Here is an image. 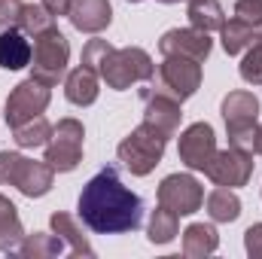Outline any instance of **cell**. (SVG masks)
<instances>
[{
    "instance_id": "obj_12",
    "label": "cell",
    "mask_w": 262,
    "mask_h": 259,
    "mask_svg": "<svg viewBox=\"0 0 262 259\" xmlns=\"http://www.w3.org/2000/svg\"><path fill=\"white\" fill-rule=\"evenodd\" d=\"M177 156L180 162L189 168V171H207V165L213 162L216 156V134L210 122H192L189 128L180 134V143H177Z\"/></svg>"
},
{
    "instance_id": "obj_28",
    "label": "cell",
    "mask_w": 262,
    "mask_h": 259,
    "mask_svg": "<svg viewBox=\"0 0 262 259\" xmlns=\"http://www.w3.org/2000/svg\"><path fill=\"white\" fill-rule=\"evenodd\" d=\"M247 55H244V61H241V79L244 82H250V85H262V28L259 34H256V40L244 49Z\"/></svg>"
},
{
    "instance_id": "obj_7",
    "label": "cell",
    "mask_w": 262,
    "mask_h": 259,
    "mask_svg": "<svg viewBox=\"0 0 262 259\" xmlns=\"http://www.w3.org/2000/svg\"><path fill=\"white\" fill-rule=\"evenodd\" d=\"M82 140H85V128L73 116L61 119L58 125H52V134L46 140V162H49V168L58 171V174L76 171V165L82 162Z\"/></svg>"
},
{
    "instance_id": "obj_3",
    "label": "cell",
    "mask_w": 262,
    "mask_h": 259,
    "mask_svg": "<svg viewBox=\"0 0 262 259\" xmlns=\"http://www.w3.org/2000/svg\"><path fill=\"white\" fill-rule=\"evenodd\" d=\"M223 119H226V134L229 146L256 153V119H259V98L253 92H229L223 98Z\"/></svg>"
},
{
    "instance_id": "obj_31",
    "label": "cell",
    "mask_w": 262,
    "mask_h": 259,
    "mask_svg": "<svg viewBox=\"0 0 262 259\" xmlns=\"http://www.w3.org/2000/svg\"><path fill=\"white\" fill-rule=\"evenodd\" d=\"M244 250H247V256L262 259V223H253L244 232Z\"/></svg>"
},
{
    "instance_id": "obj_2",
    "label": "cell",
    "mask_w": 262,
    "mask_h": 259,
    "mask_svg": "<svg viewBox=\"0 0 262 259\" xmlns=\"http://www.w3.org/2000/svg\"><path fill=\"white\" fill-rule=\"evenodd\" d=\"M95 70L113 92H125L134 82H149L156 76V64H152L149 52L140 46H125V49L110 46Z\"/></svg>"
},
{
    "instance_id": "obj_19",
    "label": "cell",
    "mask_w": 262,
    "mask_h": 259,
    "mask_svg": "<svg viewBox=\"0 0 262 259\" xmlns=\"http://www.w3.org/2000/svg\"><path fill=\"white\" fill-rule=\"evenodd\" d=\"M216 247H220V235H216V229L210 223L186 226V232H183V256L201 259V256H210Z\"/></svg>"
},
{
    "instance_id": "obj_18",
    "label": "cell",
    "mask_w": 262,
    "mask_h": 259,
    "mask_svg": "<svg viewBox=\"0 0 262 259\" xmlns=\"http://www.w3.org/2000/svg\"><path fill=\"white\" fill-rule=\"evenodd\" d=\"M49 226H52V232H55L67 247H70V253H73V256H95V247L89 244V238L82 235L79 223H76L70 213L55 210V213L49 217Z\"/></svg>"
},
{
    "instance_id": "obj_11",
    "label": "cell",
    "mask_w": 262,
    "mask_h": 259,
    "mask_svg": "<svg viewBox=\"0 0 262 259\" xmlns=\"http://www.w3.org/2000/svg\"><path fill=\"white\" fill-rule=\"evenodd\" d=\"M159 204L174 210L177 217H189L204 204V186L192 174H168L159 183Z\"/></svg>"
},
{
    "instance_id": "obj_27",
    "label": "cell",
    "mask_w": 262,
    "mask_h": 259,
    "mask_svg": "<svg viewBox=\"0 0 262 259\" xmlns=\"http://www.w3.org/2000/svg\"><path fill=\"white\" fill-rule=\"evenodd\" d=\"M18 28H21L28 37H37V34L55 28V15H52L43 3H25L21 18H18Z\"/></svg>"
},
{
    "instance_id": "obj_8",
    "label": "cell",
    "mask_w": 262,
    "mask_h": 259,
    "mask_svg": "<svg viewBox=\"0 0 262 259\" xmlns=\"http://www.w3.org/2000/svg\"><path fill=\"white\" fill-rule=\"evenodd\" d=\"M152 89L183 104L201 89V64L192 58H183V55H165V61L156 67Z\"/></svg>"
},
{
    "instance_id": "obj_24",
    "label": "cell",
    "mask_w": 262,
    "mask_h": 259,
    "mask_svg": "<svg viewBox=\"0 0 262 259\" xmlns=\"http://www.w3.org/2000/svg\"><path fill=\"white\" fill-rule=\"evenodd\" d=\"M15 253L25 259H49V256H58V253H64V241L52 232V235H46V232H34V235H25L21 238V244L15 247Z\"/></svg>"
},
{
    "instance_id": "obj_25",
    "label": "cell",
    "mask_w": 262,
    "mask_h": 259,
    "mask_svg": "<svg viewBox=\"0 0 262 259\" xmlns=\"http://www.w3.org/2000/svg\"><path fill=\"white\" fill-rule=\"evenodd\" d=\"M177 232H180V217L174 210H168V207L159 204L152 210V217H149V226H146L149 244H171L177 238Z\"/></svg>"
},
{
    "instance_id": "obj_10",
    "label": "cell",
    "mask_w": 262,
    "mask_h": 259,
    "mask_svg": "<svg viewBox=\"0 0 262 259\" xmlns=\"http://www.w3.org/2000/svg\"><path fill=\"white\" fill-rule=\"evenodd\" d=\"M253 168H256L253 153H244V149L229 146V149H216V156H213V162L207 165L204 177H207L210 183H216V186L238 189V186H247V183H250Z\"/></svg>"
},
{
    "instance_id": "obj_35",
    "label": "cell",
    "mask_w": 262,
    "mask_h": 259,
    "mask_svg": "<svg viewBox=\"0 0 262 259\" xmlns=\"http://www.w3.org/2000/svg\"><path fill=\"white\" fill-rule=\"evenodd\" d=\"M128 3H140V0H128Z\"/></svg>"
},
{
    "instance_id": "obj_13",
    "label": "cell",
    "mask_w": 262,
    "mask_h": 259,
    "mask_svg": "<svg viewBox=\"0 0 262 259\" xmlns=\"http://www.w3.org/2000/svg\"><path fill=\"white\" fill-rule=\"evenodd\" d=\"M140 98H143V122L152 125L159 134H165L168 140L180 131V119H183V110H180V101L156 92L152 85L149 89H140Z\"/></svg>"
},
{
    "instance_id": "obj_26",
    "label": "cell",
    "mask_w": 262,
    "mask_h": 259,
    "mask_svg": "<svg viewBox=\"0 0 262 259\" xmlns=\"http://www.w3.org/2000/svg\"><path fill=\"white\" fill-rule=\"evenodd\" d=\"M49 134H52L49 119H46V116H34V119L21 122L18 128H12V140H15L21 149H37V146H46Z\"/></svg>"
},
{
    "instance_id": "obj_32",
    "label": "cell",
    "mask_w": 262,
    "mask_h": 259,
    "mask_svg": "<svg viewBox=\"0 0 262 259\" xmlns=\"http://www.w3.org/2000/svg\"><path fill=\"white\" fill-rule=\"evenodd\" d=\"M40 3H43L55 18H58V15H67V9H70V0H40Z\"/></svg>"
},
{
    "instance_id": "obj_22",
    "label": "cell",
    "mask_w": 262,
    "mask_h": 259,
    "mask_svg": "<svg viewBox=\"0 0 262 259\" xmlns=\"http://www.w3.org/2000/svg\"><path fill=\"white\" fill-rule=\"evenodd\" d=\"M220 34H223V49H226V55H241V52L256 40L259 28L250 25V21H244V18H238V15H232V18L220 28Z\"/></svg>"
},
{
    "instance_id": "obj_30",
    "label": "cell",
    "mask_w": 262,
    "mask_h": 259,
    "mask_svg": "<svg viewBox=\"0 0 262 259\" xmlns=\"http://www.w3.org/2000/svg\"><path fill=\"white\" fill-rule=\"evenodd\" d=\"M235 15L262 28V0H235Z\"/></svg>"
},
{
    "instance_id": "obj_6",
    "label": "cell",
    "mask_w": 262,
    "mask_h": 259,
    "mask_svg": "<svg viewBox=\"0 0 262 259\" xmlns=\"http://www.w3.org/2000/svg\"><path fill=\"white\" fill-rule=\"evenodd\" d=\"M67 61H70V43L58 28H49L34 37L31 76L43 79L46 85H58L67 73Z\"/></svg>"
},
{
    "instance_id": "obj_20",
    "label": "cell",
    "mask_w": 262,
    "mask_h": 259,
    "mask_svg": "<svg viewBox=\"0 0 262 259\" xmlns=\"http://www.w3.org/2000/svg\"><path fill=\"white\" fill-rule=\"evenodd\" d=\"M25 238V226L18 220V207L0 195V253H12Z\"/></svg>"
},
{
    "instance_id": "obj_1",
    "label": "cell",
    "mask_w": 262,
    "mask_h": 259,
    "mask_svg": "<svg viewBox=\"0 0 262 259\" xmlns=\"http://www.w3.org/2000/svg\"><path fill=\"white\" fill-rule=\"evenodd\" d=\"M79 220L95 235H125L143 223V198L131 192L119 177L116 165L101 168L79 192Z\"/></svg>"
},
{
    "instance_id": "obj_17",
    "label": "cell",
    "mask_w": 262,
    "mask_h": 259,
    "mask_svg": "<svg viewBox=\"0 0 262 259\" xmlns=\"http://www.w3.org/2000/svg\"><path fill=\"white\" fill-rule=\"evenodd\" d=\"M34 46L28 43V34L21 28H6L0 31V67L3 70H21L31 67Z\"/></svg>"
},
{
    "instance_id": "obj_4",
    "label": "cell",
    "mask_w": 262,
    "mask_h": 259,
    "mask_svg": "<svg viewBox=\"0 0 262 259\" xmlns=\"http://www.w3.org/2000/svg\"><path fill=\"white\" fill-rule=\"evenodd\" d=\"M52 180H55V171L49 168L46 159L34 162V159H25L21 153H9V149L0 153V186H15L28 198H43L52 189Z\"/></svg>"
},
{
    "instance_id": "obj_21",
    "label": "cell",
    "mask_w": 262,
    "mask_h": 259,
    "mask_svg": "<svg viewBox=\"0 0 262 259\" xmlns=\"http://www.w3.org/2000/svg\"><path fill=\"white\" fill-rule=\"evenodd\" d=\"M186 18H189V28H198L204 34L220 31L226 25V12H223L220 0H189Z\"/></svg>"
},
{
    "instance_id": "obj_14",
    "label": "cell",
    "mask_w": 262,
    "mask_h": 259,
    "mask_svg": "<svg viewBox=\"0 0 262 259\" xmlns=\"http://www.w3.org/2000/svg\"><path fill=\"white\" fill-rule=\"evenodd\" d=\"M210 49H213L210 34H204L198 28H171L159 40V52L162 55H183V58H192L198 64L207 61Z\"/></svg>"
},
{
    "instance_id": "obj_29",
    "label": "cell",
    "mask_w": 262,
    "mask_h": 259,
    "mask_svg": "<svg viewBox=\"0 0 262 259\" xmlns=\"http://www.w3.org/2000/svg\"><path fill=\"white\" fill-rule=\"evenodd\" d=\"M21 9H25L21 0H0V31H6V28H18Z\"/></svg>"
},
{
    "instance_id": "obj_34",
    "label": "cell",
    "mask_w": 262,
    "mask_h": 259,
    "mask_svg": "<svg viewBox=\"0 0 262 259\" xmlns=\"http://www.w3.org/2000/svg\"><path fill=\"white\" fill-rule=\"evenodd\" d=\"M159 3H180V0H159Z\"/></svg>"
},
{
    "instance_id": "obj_23",
    "label": "cell",
    "mask_w": 262,
    "mask_h": 259,
    "mask_svg": "<svg viewBox=\"0 0 262 259\" xmlns=\"http://www.w3.org/2000/svg\"><path fill=\"white\" fill-rule=\"evenodd\" d=\"M207 204V217L213 223H235L241 217V198L232 192L229 186H216L213 192L204 198Z\"/></svg>"
},
{
    "instance_id": "obj_5",
    "label": "cell",
    "mask_w": 262,
    "mask_h": 259,
    "mask_svg": "<svg viewBox=\"0 0 262 259\" xmlns=\"http://www.w3.org/2000/svg\"><path fill=\"white\" fill-rule=\"evenodd\" d=\"M165 146H168L165 134H159L152 125L140 122L128 137H122V143L116 146V156H119V162H122L125 171H131L134 177H146L162 162Z\"/></svg>"
},
{
    "instance_id": "obj_33",
    "label": "cell",
    "mask_w": 262,
    "mask_h": 259,
    "mask_svg": "<svg viewBox=\"0 0 262 259\" xmlns=\"http://www.w3.org/2000/svg\"><path fill=\"white\" fill-rule=\"evenodd\" d=\"M256 153L262 156V125H259V131H256Z\"/></svg>"
},
{
    "instance_id": "obj_9",
    "label": "cell",
    "mask_w": 262,
    "mask_h": 259,
    "mask_svg": "<svg viewBox=\"0 0 262 259\" xmlns=\"http://www.w3.org/2000/svg\"><path fill=\"white\" fill-rule=\"evenodd\" d=\"M49 101H52V85H46L37 76H28L9 92L6 107H3V119H6L9 128H18L21 122H28L34 116H43Z\"/></svg>"
},
{
    "instance_id": "obj_15",
    "label": "cell",
    "mask_w": 262,
    "mask_h": 259,
    "mask_svg": "<svg viewBox=\"0 0 262 259\" xmlns=\"http://www.w3.org/2000/svg\"><path fill=\"white\" fill-rule=\"evenodd\" d=\"M67 18L82 34H101L113 21V6L110 0H70Z\"/></svg>"
},
{
    "instance_id": "obj_16",
    "label": "cell",
    "mask_w": 262,
    "mask_h": 259,
    "mask_svg": "<svg viewBox=\"0 0 262 259\" xmlns=\"http://www.w3.org/2000/svg\"><path fill=\"white\" fill-rule=\"evenodd\" d=\"M98 92H101V76H98V70L79 64L67 73L64 95H67L70 104H76V107H92V104L98 101Z\"/></svg>"
}]
</instances>
